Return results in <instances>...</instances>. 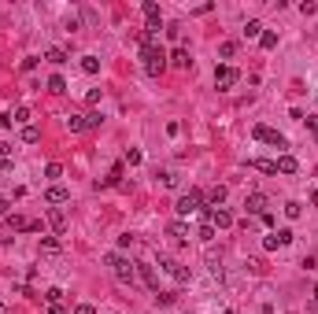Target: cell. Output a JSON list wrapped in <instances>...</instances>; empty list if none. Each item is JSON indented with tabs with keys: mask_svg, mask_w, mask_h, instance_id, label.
Masks as SVG:
<instances>
[{
	"mask_svg": "<svg viewBox=\"0 0 318 314\" xmlns=\"http://www.w3.org/2000/svg\"><path fill=\"white\" fill-rule=\"evenodd\" d=\"M104 262H108V266H115V278L122 281V284H134V281H137V262L122 259L118 252H108V255H104Z\"/></svg>",
	"mask_w": 318,
	"mask_h": 314,
	"instance_id": "cell-1",
	"label": "cell"
},
{
	"mask_svg": "<svg viewBox=\"0 0 318 314\" xmlns=\"http://www.w3.org/2000/svg\"><path fill=\"white\" fill-rule=\"evenodd\" d=\"M141 60H144V70L152 74V78H159V74L166 70V56H163V48H141Z\"/></svg>",
	"mask_w": 318,
	"mask_h": 314,
	"instance_id": "cell-2",
	"label": "cell"
},
{
	"mask_svg": "<svg viewBox=\"0 0 318 314\" xmlns=\"http://www.w3.org/2000/svg\"><path fill=\"white\" fill-rule=\"evenodd\" d=\"M200 207H204V196L200 192H196V188H189V192H185V196H178V204H174V211L178 214H200Z\"/></svg>",
	"mask_w": 318,
	"mask_h": 314,
	"instance_id": "cell-3",
	"label": "cell"
},
{
	"mask_svg": "<svg viewBox=\"0 0 318 314\" xmlns=\"http://www.w3.org/2000/svg\"><path fill=\"white\" fill-rule=\"evenodd\" d=\"M237 82H240V74L233 70V66H218V70H214V89L218 92H230Z\"/></svg>",
	"mask_w": 318,
	"mask_h": 314,
	"instance_id": "cell-4",
	"label": "cell"
},
{
	"mask_svg": "<svg viewBox=\"0 0 318 314\" xmlns=\"http://www.w3.org/2000/svg\"><path fill=\"white\" fill-rule=\"evenodd\" d=\"M252 137L263 140V144H274V148H288V140L278 130H270V126H256V130H252Z\"/></svg>",
	"mask_w": 318,
	"mask_h": 314,
	"instance_id": "cell-5",
	"label": "cell"
},
{
	"mask_svg": "<svg viewBox=\"0 0 318 314\" xmlns=\"http://www.w3.org/2000/svg\"><path fill=\"white\" fill-rule=\"evenodd\" d=\"M159 266H163V270L170 274V278H174L178 284H185V281L192 278V274H189V266H182V262H178V259H166V255H163V259H159Z\"/></svg>",
	"mask_w": 318,
	"mask_h": 314,
	"instance_id": "cell-6",
	"label": "cell"
},
{
	"mask_svg": "<svg viewBox=\"0 0 318 314\" xmlns=\"http://www.w3.org/2000/svg\"><path fill=\"white\" fill-rule=\"evenodd\" d=\"M208 222L214 226V230H230V226H233V211H230V207H211Z\"/></svg>",
	"mask_w": 318,
	"mask_h": 314,
	"instance_id": "cell-7",
	"label": "cell"
},
{
	"mask_svg": "<svg viewBox=\"0 0 318 314\" xmlns=\"http://www.w3.org/2000/svg\"><path fill=\"white\" fill-rule=\"evenodd\" d=\"M285 244H292V230H278V233L263 236V248H266V252H274V248H285Z\"/></svg>",
	"mask_w": 318,
	"mask_h": 314,
	"instance_id": "cell-8",
	"label": "cell"
},
{
	"mask_svg": "<svg viewBox=\"0 0 318 314\" xmlns=\"http://www.w3.org/2000/svg\"><path fill=\"white\" fill-rule=\"evenodd\" d=\"M48 226L56 230V236H63L67 233V211H63V207H52L48 211Z\"/></svg>",
	"mask_w": 318,
	"mask_h": 314,
	"instance_id": "cell-9",
	"label": "cell"
},
{
	"mask_svg": "<svg viewBox=\"0 0 318 314\" xmlns=\"http://www.w3.org/2000/svg\"><path fill=\"white\" fill-rule=\"evenodd\" d=\"M244 207H248V214H266V207H270V200H266L263 192H252V196L244 200Z\"/></svg>",
	"mask_w": 318,
	"mask_h": 314,
	"instance_id": "cell-10",
	"label": "cell"
},
{
	"mask_svg": "<svg viewBox=\"0 0 318 314\" xmlns=\"http://www.w3.org/2000/svg\"><path fill=\"white\" fill-rule=\"evenodd\" d=\"M137 278H141L152 292H159V281H156V266H148V262H137Z\"/></svg>",
	"mask_w": 318,
	"mask_h": 314,
	"instance_id": "cell-11",
	"label": "cell"
},
{
	"mask_svg": "<svg viewBox=\"0 0 318 314\" xmlns=\"http://www.w3.org/2000/svg\"><path fill=\"white\" fill-rule=\"evenodd\" d=\"M44 200H48V204H56V207H60V204H67V200H70V188H63V185H52L48 192H44Z\"/></svg>",
	"mask_w": 318,
	"mask_h": 314,
	"instance_id": "cell-12",
	"label": "cell"
},
{
	"mask_svg": "<svg viewBox=\"0 0 318 314\" xmlns=\"http://www.w3.org/2000/svg\"><path fill=\"white\" fill-rule=\"evenodd\" d=\"M166 236H174V240H189V226H185L182 218H174V222L166 226Z\"/></svg>",
	"mask_w": 318,
	"mask_h": 314,
	"instance_id": "cell-13",
	"label": "cell"
},
{
	"mask_svg": "<svg viewBox=\"0 0 318 314\" xmlns=\"http://www.w3.org/2000/svg\"><path fill=\"white\" fill-rule=\"evenodd\" d=\"M60 252H63V244L56 240V236H41V255H48V259H52V255H60Z\"/></svg>",
	"mask_w": 318,
	"mask_h": 314,
	"instance_id": "cell-14",
	"label": "cell"
},
{
	"mask_svg": "<svg viewBox=\"0 0 318 314\" xmlns=\"http://www.w3.org/2000/svg\"><path fill=\"white\" fill-rule=\"evenodd\" d=\"M170 63H174V66H182V70H189V66H192L189 48H174V52H170Z\"/></svg>",
	"mask_w": 318,
	"mask_h": 314,
	"instance_id": "cell-15",
	"label": "cell"
},
{
	"mask_svg": "<svg viewBox=\"0 0 318 314\" xmlns=\"http://www.w3.org/2000/svg\"><path fill=\"white\" fill-rule=\"evenodd\" d=\"M278 163V174H296V170H300V163H296L292 156H282V159H274Z\"/></svg>",
	"mask_w": 318,
	"mask_h": 314,
	"instance_id": "cell-16",
	"label": "cell"
},
{
	"mask_svg": "<svg viewBox=\"0 0 318 314\" xmlns=\"http://www.w3.org/2000/svg\"><path fill=\"white\" fill-rule=\"evenodd\" d=\"M208 204L211 207H222V204H226V185H214L211 192H208Z\"/></svg>",
	"mask_w": 318,
	"mask_h": 314,
	"instance_id": "cell-17",
	"label": "cell"
},
{
	"mask_svg": "<svg viewBox=\"0 0 318 314\" xmlns=\"http://www.w3.org/2000/svg\"><path fill=\"white\" fill-rule=\"evenodd\" d=\"M67 130L70 133H86L89 126H86V115H67Z\"/></svg>",
	"mask_w": 318,
	"mask_h": 314,
	"instance_id": "cell-18",
	"label": "cell"
},
{
	"mask_svg": "<svg viewBox=\"0 0 318 314\" xmlns=\"http://www.w3.org/2000/svg\"><path fill=\"white\" fill-rule=\"evenodd\" d=\"M240 34H244V37H263V22H259V18H248Z\"/></svg>",
	"mask_w": 318,
	"mask_h": 314,
	"instance_id": "cell-19",
	"label": "cell"
},
{
	"mask_svg": "<svg viewBox=\"0 0 318 314\" xmlns=\"http://www.w3.org/2000/svg\"><path fill=\"white\" fill-rule=\"evenodd\" d=\"M208 270L214 274V278H222V252H218V255L208 252Z\"/></svg>",
	"mask_w": 318,
	"mask_h": 314,
	"instance_id": "cell-20",
	"label": "cell"
},
{
	"mask_svg": "<svg viewBox=\"0 0 318 314\" xmlns=\"http://www.w3.org/2000/svg\"><path fill=\"white\" fill-rule=\"evenodd\" d=\"M8 230H15V233H26V230H30V222H26V218H18V214H8Z\"/></svg>",
	"mask_w": 318,
	"mask_h": 314,
	"instance_id": "cell-21",
	"label": "cell"
},
{
	"mask_svg": "<svg viewBox=\"0 0 318 314\" xmlns=\"http://www.w3.org/2000/svg\"><path fill=\"white\" fill-rule=\"evenodd\" d=\"M252 166L263 170V174H278V163H274V159H252Z\"/></svg>",
	"mask_w": 318,
	"mask_h": 314,
	"instance_id": "cell-22",
	"label": "cell"
},
{
	"mask_svg": "<svg viewBox=\"0 0 318 314\" xmlns=\"http://www.w3.org/2000/svg\"><path fill=\"white\" fill-rule=\"evenodd\" d=\"M82 70L86 74H100V60L96 56H82Z\"/></svg>",
	"mask_w": 318,
	"mask_h": 314,
	"instance_id": "cell-23",
	"label": "cell"
},
{
	"mask_svg": "<svg viewBox=\"0 0 318 314\" xmlns=\"http://www.w3.org/2000/svg\"><path fill=\"white\" fill-rule=\"evenodd\" d=\"M48 92H56V96H60V92H67V82H63V74H52V78H48Z\"/></svg>",
	"mask_w": 318,
	"mask_h": 314,
	"instance_id": "cell-24",
	"label": "cell"
},
{
	"mask_svg": "<svg viewBox=\"0 0 318 314\" xmlns=\"http://www.w3.org/2000/svg\"><path fill=\"white\" fill-rule=\"evenodd\" d=\"M196 236H200V240H204V244H211V240H214V236H218V230H214V226H211V222H204V226H200V233H196Z\"/></svg>",
	"mask_w": 318,
	"mask_h": 314,
	"instance_id": "cell-25",
	"label": "cell"
},
{
	"mask_svg": "<svg viewBox=\"0 0 318 314\" xmlns=\"http://www.w3.org/2000/svg\"><path fill=\"white\" fill-rule=\"evenodd\" d=\"M218 56H222V60H233V56H237V41H222L218 44Z\"/></svg>",
	"mask_w": 318,
	"mask_h": 314,
	"instance_id": "cell-26",
	"label": "cell"
},
{
	"mask_svg": "<svg viewBox=\"0 0 318 314\" xmlns=\"http://www.w3.org/2000/svg\"><path fill=\"white\" fill-rule=\"evenodd\" d=\"M12 122H22V126H30V108H26V104H22V108H15V111H12Z\"/></svg>",
	"mask_w": 318,
	"mask_h": 314,
	"instance_id": "cell-27",
	"label": "cell"
},
{
	"mask_svg": "<svg viewBox=\"0 0 318 314\" xmlns=\"http://www.w3.org/2000/svg\"><path fill=\"white\" fill-rule=\"evenodd\" d=\"M22 140L26 144H37V140H41V130L37 126H22Z\"/></svg>",
	"mask_w": 318,
	"mask_h": 314,
	"instance_id": "cell-28",
	"label": "cell"
},
{
	"mask_svg": "<svg viewBox=\"0 0 318 314\" xmlns=\"http://www.w3.org/2000/svg\"><path fill=\"white\" fill-rule=\"evenodd\" d=\"M259 44H263V48H278V34H274V30H263Z\"/></svg>",
	"mask_w": 318,
	"mask_h": 314,
	"instance_id": "cell-29",
	"label": "cell"
},
{
	"mask_svg": "<svg viewBox=\"0 0 318 314\" xmlns=\"http://www.w3.org/2000/svg\"><path fill=\"white\" fill-rule=\"evenodd\" d=\"M44 60H48V63H67V52H63V48H48V52H44Z\"/></svg>",
	"mask_w": 318,
	"mask_h": 314,
	"instance_id": "cell-30",
	"label": "cell"
},
{
	"mask_svg": "<svg viewBox=\"0 0 318 314\" xmlns=\"http://www.w3.org/2000/svg\"><path fill=\"white\" fill-rule=\"evenodd\" d=\"M100 122H104L100 111H89V115H86V126H89V130H100Z\"/></svg>",
	"mask_w": 318,
	"mask_h": 314,
	"instance_id": "cell-31",
	"label": "cell"
},
{
	"mask_svg": "<svg viewBox=\"0 0 318 314\" xmlns=\"http://www.w3.org/2000/svg\"><path fill=\"white\" fill-rule=\"evenodd\" d=\"M41 300H44V303H48V307H52V303H60V300H63V288H48V292H44Z\"/></svg>",
	"mask_w": 318,
	"mask_h": 314,
	"instance_id": "cell-32",
	"label": "cell"
},
{
	"mask_svg": "<svg viewBox=\"0 0 318 314\" xmlns=\"http://www.w3.org/2000/svg\"><path fill=\"white\" fill-rule=\"evenodd\" d=\"M285 214H288V218H300V214H304V207L296 204V200H288V204H285Z\"/></svg>",
	"mask_w": 318,
	"mask_h": 314,
	"instance_id": "cell-33",
	"label": "cell"
},
{
	"mask_svg": "<svg viewBox=\"0 0 318 314\" xmlns=\"http://www.w3.org/2000/svg\"><path fill=\"white\" fill-rule=\"evenodd\" d=\"M174 300H178V292H156V303H163V307H170Z\"/></svg>",
	"mask_w": 318,
	"mask_h": 314,
	"instance_id": "cell-34",
	"label": "cell"
},
{
	"mask_svg": "<svg viewBox=\"0 0 318 314\" xmlns=\"http://www.w3.org/2000/svg\"><path fill=\"white\" fill-rule=\"evenodd\" d=\"M44 178H52V182H56V178H63V166L60 163H48V166H44Z\"/></svg>",
	"mask_w": 318,
	"mask_h": 314,
	"instance_id": "cell-35",
	"label": "cell"
},
{
	"mask_svg": "<svg viewBox=\"0 0 318 314\" xmlns=\"http://www.w3.org/2000/svg\"><path fill=\"white\" fill-rule=\"evenodd\" d=\"M304 122H307V130H311L314 140H318V115H304Z\"/></svg>",
	"mask_w": 318,
	"mask_h": 314,
	"instance_id": "cell-36",
	"label": "cell"
},
{
	"mask_svg": "<svg viewBox=\"0 0 318 314\" xmlns=\"http://www.w3.org/2000/svg\"><path fill=\"white\" fill-rule=\"evenodd\" d=\"M126 163H130V166H137V163H141V152L130 148V152H126Z\"/></svg>",
	"mask_w": 318,
	"mask_h": 314,
	"instance_id": "cell-37",
	"label": "cell"
},
{
	"mask_svg": "<svg viewBox=\"0 0 318 314\" xmlns=\"http://www.w3.org/2000/svg\"><path fill=\"white\" fill-rule=\"evenodd\" d=\"M74 314H96V307H92V303H78V307H74Z\"/></svg>",
	"mask_w": 318,
	"mask_h": 314,
	"instance_id": "cell-38",
	"label": "cell"
},
{
	"mask_svg": "<svg viewBox=\"0 0 318 314\" xmlns=\"http://www.w3.org/2000/svg\"><path fill=\"white\" fill-rule=\"evenodd\" d=\"M34 66H37V56H26V60H22V70H26V74H30V70H34Z\"/></svg>",
	"mask_w": 318,
	"mask_h": 314,
	"instance_id": "cell-39",
	"label": "cell"
},
{
	"mask_svg": "<svg viewBox=\"0 0 318 314\" xmlns=\"http://www.w3.org/2000/svg\"><path fill=\"white\" fill-rule=\"evenodd\" d=\"M48 314H67V307H63V303H52V307H48Z\"/></svg>",
	"mask_w": 318,
	"mask_h": 314,
	"instance_id": "cell-40",
	"label": "cell"
},
{
	"mask_svg": "<svg viewBox=\"0 0 318 314\" xmlns=\"http://www.w3.org/2000/svg\"><path fill=\"white\" fill-rule=\"evenodd\" d=\"M8 207H12V200H8V196H0V214H8Z\"/></svg>",
	"mask_w": 318,
	"mask_h": 314,
	"instance_id": "cell-41",
	"label": "cell"
},
{
	"mask_svg": "<svg viewBox=\"0 0 318 314\" xmlns=\"http://www.w3.org/2000/svg\"><path fill=\"white\" fill-rule=\"evenodd\" d=\"M311 303H318V284H314V288H311Z\"/></svg>",
	"mask_w": 318,
	"mask_h": 314,
	"instance_id": "cell-42",
	"label": "cell"
},
{
	"mask_svg": "<svg viewBox=\"0 0 318 314\" xmlns=\"http://www.w3.org/2000/svg\"><path fill=\"white\" fill-rule=\"evenodd\" d=\"M311 204H314V207H318V188H314V192H311Z\"/></svg>",
	"mask_w": 318,
	"mask_h": 314,
	"instance_id": "cell-43",
	"label": "cell"
},
{
	"mask_svg": "<svg viewBox=\"0 0 318 314\" xmlns=\"http://www.w3.org/2000/svg\"><path fill=\"white\" fill-rule=\"evenodd\" d=\"M0 314H8V303H0Z\"/></svg>",
	"mask_w": 318,
	"mask_h": 314,
	"instance_id": "cell-44",
	"label": "cell"
}]
</instances>
